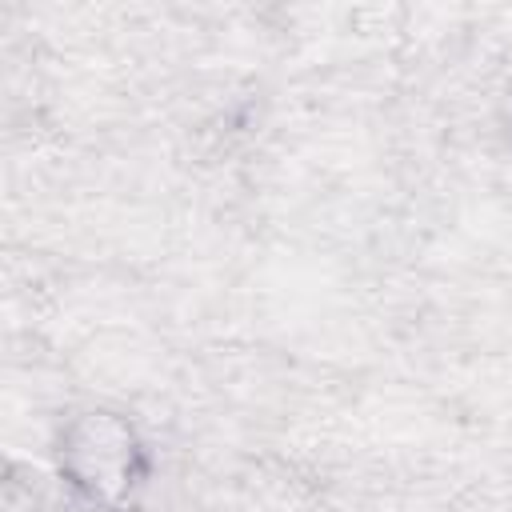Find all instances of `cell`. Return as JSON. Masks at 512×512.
<instances>
[{
    "label": "cell",
    "mask_w": 512,
    "mask_h": 512,
    "mask_svg": "<svg viewBox=\"0 0 512 512\" xmlns=\"http://www.w3.org/2000/svg\"><path fill=\"white\" fill-rule=\"evenodd\" d=\"M76 512H152L172 456L156 420L112 396H80L52 408L24 452Z\"/></svg>",
    "instance_id": "obj_1"
}]
</instances>
